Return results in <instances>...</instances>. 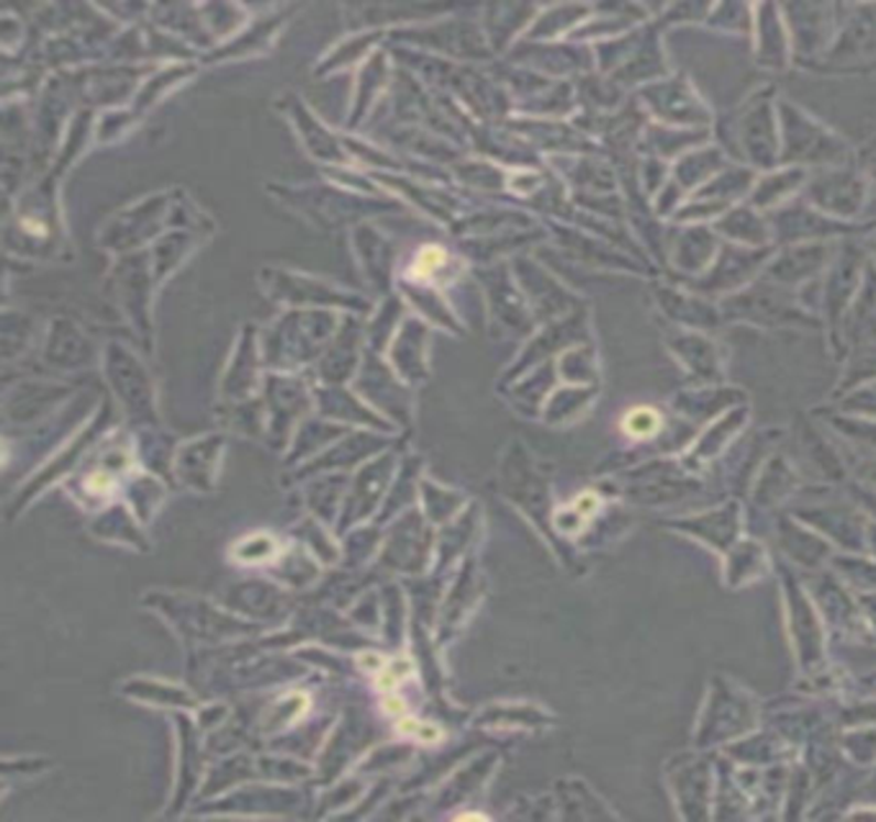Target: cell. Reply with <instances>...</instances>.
<instances>
[{
	"mask_svg": "<svg viewBox=\"0 0 876 822\" xmlns=\"http://www.w3.org/2000/svg\"><path fill=\"white\" fill-rule=\"evenodd\" d=\"M781 165L802 170H823L854 162V150L839 134L789 104L779 100Z\"/></svg>",
	"mask_w": 876,
	"mask_h": 822,
	"instance_id": "obj_1",
	"label": "cell"
},
{
	"mask_svg": "<svg viewBox=\"0 0 876 822\" xmlns=\"http://www.w3.org/2000/svg\"><path fill=\"white\" fill-rule=\"evenodd\" d=\"M833 258V247L825 242H802L792 250L781 252L777 260L766 266V275L779 285H797L815 278Z\"/></svg>",
	"mask_w": 876,
	"mask_h": 822,
	"instance_id": "obj_11",
	"label": "cell"
},
{
	"mask_svg": "<svg viewBox=\"0 0 876 822\" xmlns=\"http://www.w3.org/2000/svg\"><path fill=\"white\" fill-rule=\"evenodd\" d=\"M756 62L766 69H785L792 60V36H789L785 13L777 6L754 8Z\"/></svg>",
	"mask_w": 876,
	"mask_h": 822,
	"instance_id": "obj_10",
	"label": "cell"
},
{
	"mask_svg": "<svg viewBox=\"0 0 876 822\" xmlns=\"http://www.w3.org/2000/svg\"><path fill=\"white\" fill-rule=\"evenodd\" d=\"M715 231L738 242L740 247H756V250H766L774 239L771 224L750 204L733 206L731 212L720 216L715 221Z\"/></svg>",
	"mask_w": 876,
	"mask_h": 822,
	"instance_id": "obj_15",
	"label": "cell"
},
{
	"mask_svg": "<svg viewBox=\"0 0 876 822\" xmlns=\"http://www.w3.org/2000/svg\"><path fill=\"white\" fill-rule=\"evenodd\" d=\"M661 304L666 306V314H671L673 320L681 322V324H692V327H707V324L717 322V316H715V312H712V306H707L700 299L684 296V293L663 291L661 293Z\"/></svg>",
	"mask_w": 876,
	"mask_h": 822,
	"instance_id": "obj_20",
	"label": "cell"
},
{
	"mask_svg": "<svg viewBox=\"0 0 876 822\" xmlns=\"http://www.w3.org/2000/svg\"><path fill=\"white\" fill-rule=\"evenodd\" d=\"M409 673H412V663L404 661V658H399V661H391L389 666H383V669L378 671L376 684H378V689H383V692H391V689H397L401 681L409 677Z\"/></svg>",
	"mask_w": 876,
	"mask_h": 822,
	"instance_id": "obj_22",
	"label": "cell"
},
{
	"mask_svg": "<svg viewBox=\"0 0 876 822\" xmlns=\"http://www.w3.org/2000/svg\"><path fill=\"white\" fill-rule=\"evenodd\" d=\"M383 707H386V712H389V715H393V717H404V702H401L399 696H389Z\"/></svg>",
	"mask_w": 876,
	"mask_h": 822,
	"instance_id": "obj_27",
	"label": "cell"
},
{
	"mask_svg": "<svg viewBox=\"0 0 876 822\" xmlns=\"http://www.w3.org/2000/svg\"><path fill=\"white\" fill-rule=\"evenodd\" d=\"M774 219L771 235H777L779 242H818L820 237H833L839 231H846L835 219H828L815 206L792 201V204L771 212Z\"/></svg>",
	"mask_w": 876,
	"mask_h": 822,
	"instance_id": "obj_9",
	"label": "cell"
},
{
	"mask_svg": "<svg viewBox=\"0 0 876 822\" xmlns=\"http://www.w3.org/2000/svg\"><path fill=\"white\" fill-rule=\"evenodd\" d=\"M625 434L632 440H650L663 432V414L653 407H638L625 414Z\"/></svg>",
	"mask_w": 876,
	"mask_h": 822,
	"instance_id": "obj_21",
	"label": "cell"
},
{
	"mask_svg": "<svg viewBox=\"0 0 876 822\" xmlns=\"http://www.w3.org/2000/svg\"><path fill=\"white\" fill-rule=\"evenodd\" d=\"M717 239L710 229L689 227L681 229L679 237L671 245L673 268L686 270V273H704L710 270L712 258H715Z\"/></svg>",
	"mask_w": 876,
	"mask_h": 822,
	"instance_id": "obj_17",
	"label": "cell"
},
{
	"mask_svg": "<svg viewBox=\"0 0 876 822\" xmlns=\"http://www.w3.org/2000/svg\"><path fill=\"white\" fill-rule=\"evenodd\" d=\"M88 486H90L93 494H104V491H108V488L113 486V480H111V476H108V473H96V476L88 480Z\"/></svg>",
	"mask_w": 876,
	"mask_h": 822,
	"instance_id": "obj_26",
	"label": "cell"
},
{
	"mask_svg": "<svg viewBox=\"0 0 876 822\" xmlns=\"http://www.w3.org/2000/svg\"><path fill=\"white\" fill-rule=\"evenodd\" d=\"M876 54V6H841L839 36L828 60L851 62Z\"/></svg>",
	"mask_w": 876,
	"mask_h": 822,
	"instance_id": "obj_8",
	"label": "cell"
},
{
	"mask_svg": "<svg viewBox=\"0 0 876 822\" xmlns=\"http://www.w3.org/2000/svg\"><path fill=\"white\" fill-rule=\"evenodd\" d=\"M673 353L677 358L684 363V366L692 370V374L702 378H712L720 374V358H717V347L704 339L700 335H681L677 339H671Z\"/></svg>",
	"mask_w": 876,
	"mask_h": 822,
	"instance_id": "obj_18",
	"label": "cell"
},
{
	"mask_svg": "<svg viewBox=\"0 0 876 822\" xmlns=\"http://www.w3.org/2000/svg\"><path fill=\"white\" fill-rule=\"evenodd\" d=\"M710 131L707 129H677V127H663V123H646L640 134V150L648 154V158L658 160H671L681 158L694 147L707 144Z\"/></svg>",
	"mask_w": 876,
	"mask_h": 822,
	"instance_id": "obj_12",
	"label": "cell"
},
{
	"mask_svg": "<svg viewBox=\"0 0 876 822\" xmlns=\"http://www.w3.org/2000/svg\"><path fill=\"white\" fill-rule=\"evenodd\" d=\"M640 106L656 123L677 129H707L712 111L686 77H663L638 93Z\"/></svg>",
	"mask_w": 876,
	"mask_h": 822,
	"instance_id": "obj_4",
	"label": "cell"
},
{
	"mask_svg": "<svg viewBox=\"0 0 876 822\" xmlns=\"http://www.w3.org/2000/svg\"><path fill=\"white\" fill-rule=\"evenodd\" d=\"M457 820H486V815H480V812H465V815H461Z\"/></svg>",
	"mask_w": 876,
	"mask_h": 822,
	"instance_id": "obj_29",
	"label": "cell"
},
{
	"mask_svg": "<svg viewBox=\"0 0 876 822\" xmlns=\"http://www.w3.org/2000/svg\"><path fill=\"white\" fill-rule=\"evenodd\" d=\"M810 173L802 167H777L764 177H756L754 191H750V206L758 212H777V208L787 206L789 198H794V193L804 191Z\"/></svg>",
	"mask_w": 876,
	"mask_h": 822,
	"instance_id": "obj_13",
	"label": "cell"
},
{
	"mask_svg": "<svg viewBox=\"0 0 876 822\" xmlns=\"http://www.w3.org/2000/svg\"><path fill=\"white\" fill-rule=\"evenodd\" d=\"M623 80H630V85H646L663 80L669 77V65H666L663 57V46L658 42V34L653 26H646L640 31V42L635 46L630 60H625L623 73H619Z\"/></svg>",
	"mask_w": 876,
	"mask_h": 822,
	"instance_id": "obj_14",
	"label": "cell"
},
{
	"mask_svg": "<svg viewBox=\"0 0 876 822\" xmlns=\"http://www.w3.org/2000/svg\"><path fill=\"white\" fill-rule=\"evenodd\" d=\"M727 316L748 320L766 327H781V324H808L800 306H794L792 293L781 291L779 283H761L754 289L738 293L727 301Z\"/></svg>",
	"mask_w": 876,
	"mask_h": 822,
	"instance_id": "obj_6",
	"label": "cell"
},
{
	"mask_svg": "<svg viewBox=\"0 0 876 822\" xmlns=\"http://www.w3.org/2000/svg\"><path fill=\"white\" fill-rule=\"evenodd\" d=\"M442 262H445V252H442L440 247H428V250H422L420 258H417L412 275L414 278H430L432 273H435V270L442 268Z\"/></svg>",
	"mask_w": 876,
	"mask_h": 822,
	"instance_id": "obj_24",
	"label": "cell"
},
{
	"mask_svg": "<svg viewBox=\"0 0 876 822\" xmlns=\"http://www.w3.org/2000/svg\"><path fill=\"white\" fill-rule=\"evenodd\" d=\"M864 173H866V181H869V206H866V212L876 214V144L872 142L869 150L864 152Z\"/></svg>",
	"mask_w": 876,
	"mask_h": 822,
	"instance_id": "obj_25",
	"label": "cell"
},
{
	"mask_svg": "<svg viewBox=\"0 0 876 822\" xmlns=\"http://www.w3.org/2000/svg\"><path fill=\"white\" fill-rule=\"evenodd\" d=\"M725 167H727V154L723 147L702 144V147H694V150H689L686 154H681V158L677 160V165H673L671 177L686 193H694V191H700L704 183L712 181L717 173H723Z\"/></svg>",
	"mask_w": 876,
	"mask_h": 822,
	"instance_id": "obj_16",
	"label": "cell"
},
{
	"mask_svg": "<svg viewBox=\"0 0 876 822\" xmlns=\"http://www.w3.org/2000/svg\"><path fill=\"white\" fill-rule=\"evenodd\" d=\"M686 530H692L696 538H702L704 542H712V545L723 548L727 542H733L735 534H738V509L727 504V507H723L720 511H710V515H704L700 519H689Z\"/></svg>",
	"mask_w": 876,
	"mask_h": 822,
	"instance_id": "obj_19",
	"label": "cell"
},
{
	"mask_svg": "<svg viewBox=\"0 0 876 822\" xmlns=\"http://www.w3.org/2000/svg\"><path fill=\"white\" fill-rule=\"evenodd\" d=\"M781 13H785L789 36H792L797 60L804 62L831 52L841 26V6L792 3L781 8Z\"/></svg>",
	"mask_w": 876,
	"mask_h": 822,
	"instance_id": "obj_5",
	"label": "cell"
},
{
	"mask_svg": "<svg viewBox=\"0 0 876 822\" xmlns=\"http://www.w3.org/2000/svg\"><path fill=\"white\" fill-rule=\"evenodd\" d=\"M774 90L756 93L727 119L723 150L733 147L740 165L758 170H777L781 165V129L774 116Z\"/></svg>",
	"mask_w": 876,
	"mask_h": 822,
	"instance_id": "obj_2",
	"label": "cell"
},
{
	"mask_svg": "<svg viewBox=\"0 0 876 822\" xmlns=\"http://www.w3.org/2000/svg\"><path fill=\"white\" fill-rule=\"evenodd\" d=\"M872 252H874V255H876V237H874V239H872Z\"/></svg>",
	"mask_w": 876,
	"mask_h": 822,
	"instance_id": "obj_30",
	"label": "cell"
},
{
	"mask_svg": "<svg viewBox=\"0 0 876 822\" xmlns=\"http://www.w3.org/2000/svg\"><path fill=\"white\" fill-rule=\"evenodd\" d=\"M399 731L404 733V735H414V738L422 740V743H437L442 738L440 727L424 725V723H420V720H414V717H401L399 720Z\"/></svg>",
	"mask_w": 876,
	"mask_h": 822,
	"instance_id": "obj_23",
	"label": "cell"
},
{
	"mask_svg": "<svg viewBox=\"0 0 876 822\" xmlns=\"http://www.w3.org/2000/svg\"><path fill=\"white\" fill-rule=\"evenodd\" d=\"M360 663L366 666V669H376V671H381L383 666H386V661L381 656H376V653H366V656H360Z\"/></svg>",
	"mask_w": 876,
	"mask_h": 822,
	"instance_id": "obj_28",
	"label": "cell"
},
{
	"mask_svg": "<svg viewBox=\"0 0 876 822\" xmlns=\"http://www.w3.org/2000/svg\"><path fill=\"white\" fill-rule=\"evenodd\" d=\"M802 193L818 212L851 219V216L866 212L869 181H866L864 167H854V162H846V165L812 170Z\"/></svg>",
	"mask_w": 876,
	"mask_h": 822,
	"instance_id": "obj_3",
	"label": "cell"
},
{
	"mask_svg": "<svg viewBox=\"0 0 876 822\" xmlns=\"http://www.w3.org/2000/svg\"><path fill=\"white\" fill-rule=\"evenodd\" d=\"M769 255L771 247L756 250V247L725 245L723 250H720L717 260L710 266L707 273H704L700 281H694V289L704 293L738 291L743 283H748L750 278L756 275L758 268L766 266Z\"/></svg>",
	"mask_w": 876,
	"mask_h": 822,
	"instance_id": "obj_7",
	"label": "cell"
}]
</instances>
